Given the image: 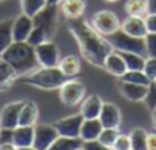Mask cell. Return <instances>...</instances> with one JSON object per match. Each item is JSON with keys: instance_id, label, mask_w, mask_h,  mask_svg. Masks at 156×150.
<instances>
[{"instance_id": "obj_25", "label": "cell", "mask_w": 156, "mask_h": 150, "mask_svg": "<svg viewBox=\"0 0 156 150\" xmlns=\"http://www.w3.org/2000/svg\"><path fill=\"white\" fill-rule=\"evenodd\" d=\"M12 22L14 20L0 22V55H2L3 51L14 41V38H12Z\"/></svg>"}, {"instance_id": "obj_32", "label": "cell", "mask_w": 156, "mask_h": 150, "mask_svg": "<svg viewBox=\"0 0 156 150\" xmlns=\"http://www.w3.org/2000/svg\"><path fill=\"white\" fill-rule=\"evenodd\" d=\"M46 40H49V37H48V34L43 31V29H40V28H37V26H34V29L31 31V34H29V37H28V43L31 45V46H38V45H41L43 41H46Z\"/></svg>"}, {"instance_id": "obj_43", "label": "cell", "mask_w": 156, "mask_h": 150, "mask_svg": "<svg viewBox=\"0 0 156 150\" xmlns=\"http://www.w3.org/2000/svg\"><path fill=\"white\" fill-rule=\"evenodd\" d=\"M63 0H48V5H60Z\"/></svg>"}, {"instance_id": "obj_37", "label": "cell", "mask_w": 156, "mask_h": 150, "mask_svg": "<svg viewBox=\"0 0 156 150\" xmlns=\"http://www.w3.org/2000/svg\"><path fill=\"white\" fill-rule=\"evenodd\" d=\"M83 148H84V150H113L112 147L104 145V144L100 142L98 139H94V141H83Z\"/></svg>"}, {"instance_id": "obj_33", "label": "cell", "mask_w": 156, "mask_h": 150, "mask_svg": "<svg viewBox=\"0 0 156 150\" xmlns=\"http://www.w3.org/2000/svg\"><path fill=\"white\" fill-rule=\"evenodd\" d=\"M144 103L150 110L156 109V80L150 81V84L147 86V95L144 98Z\"/></svg>"}, {"instance_id": "obj_46", "label": "cell", "mask_w": 156, "mask_h": 150, "mask_svg": "<svg viewBox=\"0 0 156 150\" xmlns=\"http://www.w3.org/2000/svg\"><path fill=\"white\" fill-rule=\"evenodd\" d=\"M2 132H3V129H2V127H0V138H2Z\"/></svg>"}, {"instance_id": "obj_10", "label": "cell", "mask_w": 156, "mask_h": 150, "mask_svg": "<svg viewBox=\"0 0 156 150\" xmlns=\"http://www.w3.org/2000/svg\"><path fill=\"white\" fill-rule=\"evenodd\" d=\"M83 121H84L83 115H81V113H76V115L64 116V118L55 121V123H54V127L57 129L58 135H61V136L80 138V130H81Z\"/></svg>"}, {"instance_id": "obj_27", "label": "cell", "mask_w": 156, "mask_h": 150, "mask_svg": "<svg viewBox=\"0 0 156 150\" xmlns=\"http://www.w3.org/2000/svg\"><path fill=\"white\" fill-rule=\"evenodd\" d=\"M121 55L126 61L127 70H142L144 69V63H145L144 55L135 54V52H121Z\"/></svg>"}, {"instance_id": "obj_30", "label": "cell", "mask_w": 156, "mask_h": 150, "mask_svg": "<svg viewBox=\"0 0 156 150\" xmlns=\"http://www.w3.org/2000/svg\"><path fill=\"white\" fill-rule=\"evenodd\" d=\"M119 80L127 81V83H133V84H142V86H148L150 80L144 73V70H127L126 73H122Z\"/></svg>"}, {"instance_id": "obj_6", "label": "cell", "mask_w": 156, "mask_h": 150, "mask_svg": "<svg viewBox=\"0 0 156 150\" xmlns=\"http://www.w3.org/2000/svg\"><path fill=\"white\" fill-rule=\"evenodd\" d=\"M84 94H86V88L83 81L75 80V78H67L60 86V100L63 104L69 107L80 104L84 98Z\"/></svg>"}, {"instance_id": "obj_26", "label": "cell", "mask_w": 156, "mask_h": 150, "mask_svg": "<svg viewBox=\"0 0 156 150\" xmlns=\"http://www.w3.org/2000/svg\"><path fill=\"white\" fill-rule=\"evenodd\" d=\"M147 135L148 132H145L141 127L133 129L129 136H130V144H132V150H148L147 145Z\"/></svg>"}, {"instance_id": "obj_12", "label": "cell", "mask_w": 156, "mask_h": 150, "mask_svg": "<svg viewBox=\"0 0 156 150\" xmlns=\"http://www.w3.org/2000/svg\"><path fill=\"white\" fill-rule=\"evenodd\" d=\"M98 118H100L103 127H107V129H119L121 121H122L121 112L113 103H103Z\"/></svg>"}, {"instance_id": "obj_42", "label": "cell", "mask_w": 156, "mask_h": 150, "mask_svg": "<svg viewBox=\"0 0 156 150\" xmlns=\"http://www.w3.org/2000/svg\"><path fill=\"white\" fill-rule=\"evenodd\" d=\"M151 121H153V127H154V130H156V109L151 110Z\"/></svg>"}, {"instance_id": "obj_38", "label": "cell", "mask_w": 156, "mask_h": 150, "mask_svg": "<svg viewBox=\"0 0 156 150\" xmlns=\"http://www.w3.org/2000/svg\"><path fill=\"white\" fill-rule=\"evenodd\" d=\"M145 25L148 32H156V14H147L145 16Z\"/></svg>"}, {"instance_id": "obj_7", "label": "cell", "mask_w": 156, "mask_h": 150, "mask_svg": "<svg viewBox=\"0 0 156 150\" xmlns=\"http://www.w3.org/2000/svg\"><path fill=\"white\" fill-rule=\"evenodd\" d=\"M32 22H34V26L43 29L51 38L58 23V5H46L38 14L32 17Z\"/></svg>"}, {"instance_id": "obj_17", "label": "cell", "mask_w": 156, "mask_h": 150, "mask_svg": "<svg viewBox=\"0 0 156 150\" xmlns=\"http://www.w3.org/2000/svg\"><path fill=\"white\" fill-rule=\"evenodd\" d=\"M11 141L20 147H29L34 144V126H17L11 130Z\"/></svg>"}, {"instance_id": "obj_15", "label": "cell", "mask_w": 156, "mask_h": 150, "mask_svg": "<svg viewBox=\"0 0 156 150\" xmlns=\"http://www.w3.org/2000/svg\"><path fill=\"white\" fill-rule=\"evenodd\" d=\"M118 91L129 101H144V98L147 95V86L133 84V83H127L122 80H119V83H118Z\"/></svg>"}, {"instance_id": "obj_21", "label": "cell", "mask_w": 156, "mask_h": 150, "mask_svg": "<svg viewBox=\"0 0 156 150\" xmlns=\"http://www.w3.org/2000/svg\"><path fill=\"white\" fill-rule=\"evenodd\" d=\"M38 120V106L34 101H25L19 116V126H35Z\"/></svg>"}, {"instance_id": "obj_14", "label": "cell", "mask_w": 156, "mask_h": 150, "mask_svg": "<svg viewBox=\"0 0 156 150\" xmlns=\"http://www.w3.org/2000/svg\"><path fill=\"white\" fill-rule=\"evenodd\" d=\"M34 29L32 17L22 14L12 22V38L14 41H26L31 31Z\"/></svg>"}, {"instance_id": "obj_5", "label": "cell", "mask_w": 156, "mask_h": 150, "mask_svg": "<svg viewBox=\"0 0 156 150\" xmlns=\"http://www.w3.org/2000/svg\"><path fill=\"white\" fill-rule=\"evenodd\" d=\"M90 25L95 28V31H98L104 37H109L121 29L119 19L116 17V14L113 11H109V9H101V11L95 12L90 20Z\"/></svg>"}, {"instance_id": "obj_4", "label": "cell", "mask_w": 156, "mask_h": 150, "mask_svg": "<svg viewBox=\"0 0 156 150\" xmlns=\"http://www.w3.org/2000/svg\"><path fill=\"white\" fill-rule=\"evenodd\" d=\"M107 40L118 52H135V54H145V40L139 37H132L124 31H116L115 34L109 35Z\"/></svg>"}, {"instance_id": "obj_23", "label": "cell", "mask_w": 156, "mask_h": 150, "mask_svg": "<svg viewBox=\"0 0 156 150\" xmlns=\"http://www.w3.org/2000/svg\"><path fill=\"white\" fill-rule=\"evenodd\" d=\"M16 80H17L16 70L11 67L9 63H6L2 57H0V91L8 89Z\"/></svg>"}, {"instance_id": "obj_39", "label": "cell", "mask_w": 156, "mask_h": 150, "mask_svg": "<svg viewBox=\"0 0 156 150\" xmlns=\"http://www.w3.org/2000/svg\"><path fill=\"white\" fill-rule=\"evenodd\" d=\"M147 145H148V150H156V130L147 135Z\"/></svg>"}, {"instance_id": "obj_48", "label": "cell", "mask_w": 156, "mask_h": 150, "mask_svg": "<svg viewBox=\"0 0 156 150\" xmlns=\"http://www.w3.org/2000/svg\"><path fill=\"white\" fill-rule=\"evenodd\" d=\"M0 2H3V0H0Z\"/></svg>"}, {"instance_id": "obj_16", "label": "cell", "mask_w": 156, "mask_h": 150, "mask_svg": "<svg viewBox=\"0 0 156 150\" xmlns=\"http://www.w3.org/2000/svg\"><path fill=\"white\" fill-rule=\"evenodd\" d=\"M103 69L107 70L109 73L115 75V77H121L122 73H126V72H127V66H126V61H124L121 52H118V51L113 49V51L106 57L104 64H103Z\"/></svg>"}, {"instance_id": "obj_20", "label": "cell", "mask_w": 156, "mask_h": 150, "mask_svg": "<svg viewBox=\"0 0 156 150\" xmlns=\"http://www.w3.org/2000/svg\"><path fill=\"white\" fill-rule=\"evenodd\" d=\"M103 124L100 121V118H90V120H84L81 124V130H80V138L83 141H94L98 139L100 133L103 132Z\"/></svg>"}, {"instance_id": "obj_13", "label": "cell", "mask_w": 156, "mask_h": 150, "mask_svg": "<svg viewBox=\"0 0 156 150\" xmlns=\"http://www.w3.org/2000/svg\"><path fill=\"white\" fill-rule=\"evenodd\" d=\"M121 31H124L126 34H129V35H132V37L144 38V37L148 34L147 25H145V17L127 16V17L121 22Z\"/></svg>"}, {"instance_id": "obj_44", "label": "cell", "mask_w": 156, "mask_h": 150, "mask_svg": "<svg viewBox=\"0 0 156 150\" xmlns=\"http://www.w3.org/2000/svg\"><path fill=\"white\" fill-rule=\"evenodd\" d=\"M19 150H38V148H35L34 145H29V147H20Z\"/></svg>"}, {"instance_id": "obj_24", "label": "cell", "mask_w": 156, "mask_h": 150, "mask_svg": "<svg viewBox=\"0 0 156 150\" xmlns=\"http://www.w3.org/2000/svg\"><path fill=\"white\" fill-rule=\"evenodd\" d=\"M78 147H83L81 138H69V136H58L54 144L48 150H75Z\"/></svg>"}, {"instance_id": "obj_45", "label": "cell", "mask_w": 156, "mask_h": 150, "mask_svg": "<svg viewBox=\"0 0 156 150\" xmlns=\"http://www.w3.org/2000/svg\"><path fill=\"white\" fill-rule=\"evenodd\" d=\"M104 2H107V3H115V2H118V0H104Z\"/></svg>"}, {"instance_id": "obj_8", "label": "cell", "mask_w": 156, "mask_h": 150, "mask_svg": "<svg viewBox=\"0 0 156 150\" xmlns=\"http://www.w3.org/2000/svg\"><path fill=\"white\" fill-rule=\"evenodd\" d=\"M35 57H37V61L41 67H55L58 66L60 63V51H58V46L51 41V40H46L43 41L41 45L35 46Z\"/></svg>"}, {"instance_id": "obj_47", "label": "cell", "mask_w": 156, "mask_h": 150, "mask_svg": "<svg viewBox=\"0 0 156 150\" xmlns=\"http://www.w3.org/2000/svg\"><path fill=\"white\" fill-rule=\"evenodd\" d=\"M75 150H84L83 147H78V148H75Z\"/></svg>"}, {"instance_id": "obj_35", "label": "cell", "mask_w": 156, "mask_h": 150, "mask_svg": "<svg viewBox=\"0 0 156 150\" xmlns=\"http://www.w3.org/2000/svg\"><path fill=\"white\" fill-rule=\"evenodd\" d=\"M145 54L147 57H156V32H148L145 37Z\"/></svg>"}, {"instance_id": "obj_1", "label": "cell", "mask_w": 156, "mask_h": 150, "mask_svg": "<svg viewBox=\"0 0 156 150\" xmlns=\"http://www.w3.org/2000/svg\"><path fill=\"white\" fill-rule=\"evenodd\" d=\"M69 31L76 40L81 55L90 64L103 67L106 57L113 51V46L107 40V37L95 31L90 22L84 20L83 17L69 20Z\"/></svg>"}, {"instance_id": "obj_49", "label": "cell", "mask_w": 156, "mask_h": 150, "mask_svg": "<svg viewBox=\"0 0 156 150\" xmlns=\"http://www.w3.org/2000/svg\"><path fill=\"white\" fill-rule=\"evenodd\" d=\"M130 150H132V148H130Z\"/></svg>"}, {"instance_id": "obj_2", "label": "cell", "mask_w": 156, "mask_h": 150, "mask_svg": "<svg viewBox=\"0 0 156 150\" xmlns=\"http://www.w3.org/2000/svg\"><path fill=\"white\" fill-rule=\"evenodd\" d=\"M0 57L11 64V67L17 73V77L26 75L35 70L37 67H40L35 57V49L28 41H12Z\"/></svg>"}, {"instance_id": "obj_18", "label": "cell", "mask_w": 156, "mask_h": 150, "mask_svg": "<svg viewBox=\"0 0 156 150\" xmlns=\"http://www.w3.org/2000/svg\"><path fill=\"white\" fill-rule=\"evenodd\" d=\"M103 100L100 95L94 94V95H89L83 104H81V109H80V113L83 115L84 120H90V118H98L100 116V112H101V107H103Z\"/></svg>"}, {"instance_id": "obj_31", "label": "cell", "mask_w": 156, "mask_h": 150, "mask_svg": "<svg viewBox=\"0 0 156 150\" xmlns=\"http://www.w3.org/2000/svg\"><path fill=\"white\" fill-rule=\"evenodd\" d=\"M118 135H119V130L118 129H107V127H104L103 132L98 136V141L103 142L107 147H112L113 142H115V139L118 138Z\"/></svg>"}, {"instance_id": "obj_3", "label": "cell", "mask_w": 156, "mask_h": 150, "mask_svg": "<svg viewBox=\"0 0 156 150\" xmlns=\"http://www.w3.org/2000/svg\"><path fill=\"white\" fill-rule=\"evenodd\" d=\"M19 81L38 88V89H44V91H52V89H60V86L67 80L66 75L58 69V66L55 67H37L35 70L17 77Z\"/></svg>"}, {"instance_id": "obj_11", "label": "cell", "mask_w": 156, "mask_h": 150, "mask_svg": "<svg viewBox=\"0 0 156 150\" xmlns=\"http://www.w3.org/2000/svg\"><path fill=\"white\" fill-rule=\"evenodd\" d=\"M25 101H12L8 103L0 110V127L3 130H12L19 126L20 110Z\"/></svg>"}, {"instance_id": "obj_19", "label": "cell", "mask_w": 156, "mask_h": 150, "mask_svg": "<svg viewBox=\"0 0 156 150\" xmlns=\"http://www.w3.org/2000/svg\"><path fill=\"white\" fill-rule=\"evenodd\" d=\"M61 12L69 19H80L86 11V0H63L60 3Z\"/></svg>"}, {"instance_id": "obj_41", "label": "cell", "mask_w": 156, "mask_h": 150, "mask_svg": "<svg viewBox=\"0 0 156 150\" xmlns=\"http://www.w3.org/2000/svg\"><path fill=\"white\" fill-rule=\"evenodd\" d=\"M147 14H156V0H145Z\"/></svg>"}, {"instance_id": "obj_28", "label": "cell", "mask_w": 156, "mask_h": 150, "mask_svg": "<svg viewBox=\"0 0 156 150\" xmlns=\"http://www.w3.org/2000/svg\"><path fill=\"white\" fill-rule=\"evenodd\" d=\"M20 5H22L23 14L34 17L35 14H38L48 5V0H20Z\"/></svg>"}, {"instance_id": "obj_40", "label": "cell", "mask_w": 156, "mask_h": 150, "mask_svg": "<svg viewBox=\"0 0 156 150\" xmlns=\"http://www.w3.org/2000/svg\"><path fill=\"white\" fill-rule=\"evenodd\" d=\"M0 150H19V147L12 141H6V142H0Z\"/></svg>"}, {"instance_id": "obj_29", "label": "cell", "mask_w": 156, "mask_h": 150, "mask_svg": "<svg viewBox=\"0 0 156 150\" xmlns=\"http://www.w3.org/2000/svg\"><path fill=\"white\" fill-rule=\"evenodd\" d=\"M124 9L127 16H136V17H145L147 16V5L145 0H127Z\"/></svg>"}, {"instance_id": "obj_36", "label": "cell", "mask_w": 156, "mask_h": 150, "mask_svg": "<svg viewBox=\"0 0 156 150\" xmlns=\"http://www.w3.org/2000/svg\"><path fill=\"white\" fill-rule=\"evenodd\" d=\"M112 148H113V150H130V148H132L130 136H129V135H122V133H119L118 138L115 139Z\"/></svg>"}, {"instance_id": "obj_34", "label": "cell", "mask_w": 156, "mask_h": 150, "mask_svg": "<svg viewBox=\"0 0 156 150\" xmlns=\"http://www.w3.org/2000/svg\"><path fill=\"white\" fill-rule=\"evenodd\" d=\"M142 70H144V73L148 77L150 81L156 80V57H147Z\"/></svg>"}, {"instance_id": "obj_22", "label": "cell", "mask_w": 156, "mask_h": 150, "mask_svg": "<svg viewBox=\"0 0 156 150\" xmlns=\"http://www.w3.org/2000/svg\"><path fill=\"white\" fill-rule=\"evenodd\" d=\"M58 69L66 75L67 78H72L75 75L80 73L81 69V60L78 58L76 55H66L64 58L60 60L58 63Z\"/></svg>"}, {"instance_id": "obj_9", "label": "cell", "mask_w": 156, "mask_h": 150, "mask_svg": "<svg viewBox=\"0 0 156 150\" xmlns=\"http://www.w3.org/2000/svg\"><path fill=\"white\" fill-rule=\"evenodd\" d=\"M58 132L54 124H35L34 126V147L38 150H48L58 138Z\"/></svg>"}]
</instances>
